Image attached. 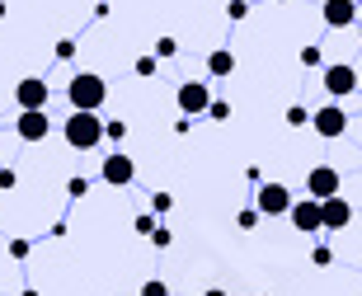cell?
<instances>
[{
	"label": "cell",
	"mask_w": 362,
	"mask_h": 296,
	"mask_svg": "<svg viewBox=\"0 0 362 296\" xmlns=\"http://www.w3.org/2000/svg\"><path fill=\"white\" fill-rule=\"evenodd\" d=\"M151 244H156V249H170V244H175V230H170V226H156Z\"/></svg>",
	"instance_id": "obj_20"
},
{
	"label": "cell",
	"mask_w": 362,
	"mask_h": 296,
	"mask_svg": "<svg viewBox=\"0 0 362 296\" xmlns=\"http://www.w3.org/2000/svg\"><path fill=\"white\" fill-rule=\"evenodd\" d=\"M76 57V38H62L57 42V61H71Z\"/></svg>",
	"instance_id": "obj_28"
},
{
	"label": "cell",
	"mask_w": 362,
	"mask_h": 296,
	"mask_svg": "<svg viewBox=\"0 0 362 296\" xmlns=\"http://www.w3.org/2000/svg\"><path fill=\"white\" fill-rule=\"evenodd\" d=\"M278 5H282V0H278Z\"/></svg>",
	"instance_id": "obj_37"
},
{
	"label": "cell",
	"mask_w": 362,
	"mask_h": 296,
	"mask_svg": "<svg viewBox=\"0 0 362 296\" xmlns=\"http://www.w3.org/2000/svg\"><path fill=\"white\" fill-rule=\"evenodd\" d=\"M0 19H5V0H0Z\"/></svg>",
	"instance_id": "obj_34"
},
{
	"label": "cell",
	"mask_w": 362,
	"mask_h": 296,
	"mask_svg": "<svg viewBox=\"0 0 362 296\" xmlns=\"http://www.w3.org/2000/svg\"><path fill=\"white\" fill-rule=\"evenodd\" d=\"M207 118H212V122H226V118H230V104H226V99H212V108H207Z\"/></svg>",
	"instance_id": "obj_22"
},
{
	"label": "cell",
	"mask_w": 362,
	"mask_h": 296,
	"mask_svg": "<svg viewBox=\"0 0 362 296\" xmlns=\"http://www.w3.org/2000/svg\"><path fill=\"white\" fill-rule=\"evenodd\" d=\"M156 66H160V57H136V76H156Z\"/></svg>",
	"instance_id": "obj_25"
},
{
	"label": "cell",
	"mask_w": 362,
	"mask_h": 296,
	"mask_svg": "<svg viewBox=\"0 0 362 296\" xmlns=\"http://www.w3.org/2000/svg\"><path fill=\"white\" fill-rule=\"evenodd\" d=\"M207 71H212L216 81H221V76H230V71H235V57H230V47H216V52L207 57Z\"/></svg>",
	"instance_id": "obj_14"
},
{
	"label": "cell",
	"mask_w": 362,
	"mask_h": 296,
	"mask_svg": "<svg viewBox=\"0 0 362 296\" xmlns=\"http://www.w3.org/2000/svg\"><path fill=\"white\" fill-rule=\"evenodd\" d=\"M325 95L329 99L358 95V66H349V61H329V66H325Z\"/></svg>",
	"instance_id": "obj_4"
},
{
	"label": "cell",
	"mask_w": 362,
	"mask_h": 296,
	"mask_svg": "<svg viewBox=\"0 0 362 296\" xmlns=\"http://www.w3.org/2000/svg\"><path fill=\"white\" fill-rule=\"evenodd\" d=\"M320 61H325V52L315 47V42H310V47H301V66H306V71H315Z\"/></svg>",
	"instance_id": "obj_19"
},
{
	"label": "cell",
	"mask_w": 362,
	"mask_h": 296,
	"mask_svg": "<svg viewBox=\"0 0 362 296\" xmlns=\"http://www.w3.org/2000/svg\"><path fill=\"white\" fill-rule=\"evenodd\" d=\"M339 184H344V179H339L334 165H315V170L306 174V193H310V198H320V202L339 198Z\"/></svg>",
	"instance_id": "obj_10"
},
{
	"label": "cell",
	"mask_w": 362,
	"mask_h": 296,
	"mask_svg": "<svg viewBox=\"0 0 362 296\" xmlns=\"http://www.w3.org/2000/svg\"><path fill=\"white\" fill-rule=\"evenodd\" d=\"M19 296H38V292H33V287H24V292H19Z\"/></svg>",
	"instance_id": "obj_33"
},
{
	"label": "cell",
	"mask_w": 362,
	"mask_h": 296,
	"mask_svg": "<svg viewBox=\"0 0 362 296\" xmlns=\"http://www.w3.org/2000/svg\"><path fill=\"white\" fill-rule=\"evenodd\" d=\"M14 132H19V141H42V136L52 132V118H47V108H38V113H19Z\"/></svg>",
	"instance_id": "obj_11"
},
{
	"label": "cell",
	"mask_w": 362,
	"mask_h": 296,
	"mask_svg": "<svg viewBox=\"0 0 362 296\" xmlns=\"http://www.w3.org/2000/svg\"><path fill=\"white\" fill-rule=\"evenodd\" d=\"M255 207H259L264 216H292L296 198H292V189H287V184H259Z\"/></svg>",
	"instance_id": "obj_3"
},
{
	"label": "cell",
	"mask_w": 362,
	"mask_h": 296,
	"mask_svg": "<svg viewBox=\"0 0 362 296\" xmlns=\"http://www.w3.org/2000/svg\"><path fill=\"white\" fill-rule=\"evenodd\" d=\"M353 226V202L349 198H329L325 202V230H349Z\"/></svg>",
	"instance_id": "obj_13"
},
{
	"label": "cell",
	"mask_w": 362,
	"mask_h": 296,
	"mask_svg": "<svg viewBox=\"0 0 362 296\" xmlns=\"http://www.w3.org/2000/svg\"><path fill=\"white\" fill-rule=\"evenodd\" d=\"M287 221H292L301 235H320V230H325V202L320 198H301L292 207V216H287Z\"/></svg>",
	"instance_id": "obj_9"
},
{
	"label": "cell",
	"mask_w": 362,
	"mask_h": 296,
	"mask_svg": "<svg viewBox=\"0 0 362 296\" xmlns=\"http://www.w3.org/2000/svg\"><path fill=\"white\" fill-rule=\"evenodd\" d=\"M259 221H264L259 207H240V212H235V226H240V230H259Z\"/></svg>",
	"instance_id": "obj_15"
},
{
	"label": "cell",
	"mask_w": 362,
	"mask_h": 296,
	"mask_svg": "<svg viewBox=\"0 0 362 296\" xmlns=\"http://www.w3.org/2000/svg\"><path fill=\"white\" fill-rule=\"evenodd\" d=\"M141 296H170V287L160 278H151V283H141Z\"/></svg>",
	"instance_id": "obj_27"
},
{
	"label": "cell",
	"mask_w": 362,
	"mask_h": 296,
	"mask_svg": "<svg viewBox=\"0 0 362 296\" xmlns=\"http://www.w3.org/2000/svg\"><path fill=\"white\" fill-rule=\"evenodd\" d=\"M28 254H33V244H28V240H10V259H19V264H24Z\"/></svg>",
	"instance_id": "obj_26"
},
{
	"label": "cell",
	"mask_w": 362,
	"mask_h": 296,
	"mask_svg": "<svg viewBox=\"0 0 362 296\" xmlns=\"http://www.w3.org/2000/svg\"><path fill=\"white\" fill-rule=\"evenodd\" d=\"M306 122H310V113H306L301 104H292V108H287V127H306Z\"/></svg>",
	"instance_id": "obj_21"
},
{
	"label": "cell",
	"mask_w": 362,
	"mask_h": 296,
	"mask_svg": "<svg viewBox=\"0 0 362 296\" xmlns=\"http://www.w3.org/2000/svg\"><path fill=\"white\" fill-rule=\"evenodd\" d=\"M132 226H136V235H156V216H151V212H141V216L132 221Z\"/></svg>",
	"instance_id": "obj_24"
},
{
	"label": "cell",
	"mask_w": 362,
	"mask_h": 296,
	"mask_svg": "<svg viewBox=\"0 0 362 296\" xmlns=\"http://www.w3.org/2000/svg\"><path fill=\"white\" fill-rule=\"evenodd\" d=\"M358 38H362V19H358Z\"/></svg>",
	"instance_id": "obj_35"
},
{
	"label": "cell",
	"mask_w": 362,
	"mask_h": 296,
	"mask_svg": "<svg viewBox=\"0 0 362 296\" xmlns=\"http://www.w3.org/2000/svg\"><path fill=\"white\" fill-rule=\"evenodd\" d=\"M226 14H230V19H245V14H250V5H245V0H230Z\"/></svg>",
	"instance_id": "obj_31"
},
{
	"label": "cell",
	"mask_w": 362,
	"mask_h": 296,
	"mask_svg": "<svg viewBox=\"0 0 362 296\" xmlns=\"http://www.w3.org/2000/svg\"><path fill=\"white\" fill-rule=\"evenodd\" d=\"M156 57H160V61L179 57V42H175V38H160V42H156Z\"/></svg>",
	"instance_id": "obj_23"
},
{
	"label": "cell",
	"mask_w": 362,
	"mask_h": 296,
	"mask_svg": "<svg viewBox=\"0 0 362 296\" xmlns=\"http://www.w3.org/2000/svg\"><path fill=\"white\" fill-rule=\"evenodd\" d=\"M62 136H66L71 150H99V141H104V118H99V113H76V108H71V118L62 122Z\"/></svg>",
	"instance_id": "obj_2"
},
{
	"label": "cell",
	"mask_w": 362,
	"mask_h": 296,
	"mask_svg": "<svg viewBox=\"0 0 362 296\" xmlns=\"http://www.w3.org/2000/svg\"><path fill=\"white\" fill-rule=\"evenodd\" d=\"M66 99H71V108H76V113H99V108H104V99H108V81L99 76V71H81V76H71Z\"/></svg>",
	"instance_id": "obj_1"
},
{
	"label": "cell",
	"mask_w": 362,
	"mask_h": 296,
	"mask_svg": "<svg viewBox=\"0 0 362 296\" xmlns=\"http://www.w3.org/2000/svg\"><path fill=\"white\" fill-rule=\"evenodd\" d=\"M14 184H19V174H14V170H0V193H10Z\"/></svg>",
	"instance_id": "obj_30"
},
{
	"label": "cell",
	"mask_w": 362,
	"mask_h": 296,
	"mask_svg": "<svg viewBox=\"0 0 362 296\" xmlns=\"http://www.w3.org/2000/svg\"><path fill=\"white\" fill-rule=\"evenodd\" d=\"M99 179H104L108 189H127L136 179V160L122 155V150H113V155H104V165H99Z\"/></svg>",
	"instance_id": "obj_7"
},
{
	"label": "cell",
	"mask_w": 362,
	"mask_h": 296,
	"mask_svg": "<svg viewBox=\"0 0 362 296\" xmlns=\"http://www.w3.org/2000/svg\"><path fill=\"white\" fill-rule=\"evenodd\" d=\"M310 127H315L325 141H339V136L349 132V113H344L339 104H320L315 113H310Z\"/></svg>",
	"instance_id": "obj_6"
},
{
	"label": "cell",
	"mask_w": 362,
	"mask_h": 296,
	"mask_svg": "<svg viewBox=\"0 0 362 296\" xmlns=\"http://www.w3.org/2000/svg\"><path fill=\"white\" fill-rule=\"evenodd\" d=\"M122 136H127V122H122V118H108L104 122V141H122Z\"/></svg>",
	"instance_id": "obj_16"
},
{
	"label": "cell",
	"mask_w": 362,
	"mask_h": 296,
	"mask_svg": "<svg viewBox=\"0 0 362 296\" xmlns=\"http://www.w3.org/2000/svg\"><path fill=\"white\" fill-rule=\"evenodd\" d=\"M151 212H156V216L175 212V198H170V193H151Z\"/></svg>",
	"instance_id": "obj_18"
},
{
	"label": "cell",
	"mask_w": 362,
	"mask_h": 296,
	"mask_svg": "<svg viewBox=\"0 0 362 296\" xmlns=\"http://www.w3.org/2000/svg\"><path fill=\"white\" fill-rule=\"evenodd\" d=\"M66 193H71V198H85V193H90V179H71Z\"/></svg>",
	"instance_id": "obj_29"
},
{
	"label": "cell",
	"mask_w": 362,
	"mask_h": 296,
	"mask_svg": "<svg viewBox=\"0 0 362 296\" xmlns=\"http://www.w3.org/2000/svg\"><path fill=\"white\" fill-rule=\"evenodd\" d=\"M320 10H325V24H329V28H353V24H358V0H325V5H320Z\"/></svg>",
	"instance_id": "obj_12"
},
{
	"label": "cell",
	"mask_w": 362,
	"mask_h": 296,
	"mask_svg": "<svg viewBox=\"0 0 362 296\" xmlns=\"http://www.w3.org/2000/svg\"><path fill=\"white\" fill-rule=\"evenodd\" d=\"M47 99H52V90H47L42 76H28V81L14 85V104H19V113H38V108H47Z\"/></svg>",
	"instance_id": "obj_8"
},
{
	"label": "cell",
	"mask_w": 362,
	"mask_h": 296,
	"mask_svg": "<svg viewBox=\"0 0 362 296\" xmlns=\"http://www.w3.org/2000/svg\"><path fill=\"white\" fill-rule=\"evenodd\" d=\"M202 296H226V292H221V287H207V292H202Z\"/></svg>",
	"instance_id": "obj_32"
},
{
	"label": "cell",
	"mask_w": 362,
	"mask_h": 296,
	"mask_svg": "<svg viewBox=\"0 0 362 296\" xmlns=\"http://www.w3.org/2000/svg\"><path fill=\"white\" fill-rule=\"evenodd\" d=\"M358 10H362V0H358Z\"/></svg>",
	"instance_id": "obj_36"
},
{
	"label": "cell",
	"mask_w": 362,
	"mask_h": 296,
	"mask_svg": "<svg viewBox=\"0 0 362 296\" xmlns=\"http://www.w3.org/2000/svg\"><path fill=\"white\" fill-rule=\"evenodd\" d=\"M310 264H315V268H329V264H334V249H329V244H315V249H310Z\"/></svg>",
	"instance_id": "obj_17"
},
{
	"label": "cell",
	"mask_w": 362,
	"mask_h": 296,
	"mask_svg": "<svg viewBox=\"0 0 362 296\" xmlns=\"http://www.w3.org/2000/svg\"><path fill=\"white\" fill-rule=\"evenodd\" d=\"M179 113L184 118H198V113H207L212 108V85H202V81H184L179 85V95H175Z\"/></svg>",
	"instance_id": "obj_5"
}]
</instances>
